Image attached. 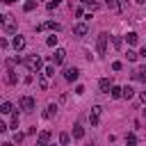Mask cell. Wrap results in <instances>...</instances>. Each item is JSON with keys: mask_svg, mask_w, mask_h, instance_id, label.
Returning a JSON list of instances; mask_svg holds the SVG:
<instances>
[{"mask_svg": "<svg viewBox=\"0 0 146 146\" xmlns=\"http://www.w3.org/2000/svg\"><path fill=\"white\" fill-rule=\"evenodd\" d=\"M139 55H141V57H144V59H146V48H144V50H141V52H139Z\"/></svg>", "mask_w": 146, "mask_h": 146, "instance_id": "8d00e7d4", "label": "cell"}, {"mask_svg": "<svg viewBox=\"0 0 146 146\" xmlns=\"http://www.w3.org/2000/svg\"><path fill=\"white\" fill-rule=\"evenodd\" d=\"M112 46H114L116 50H121V46H123V39H121V36H112Z\"/></svg>", "mask_w": 146, "mask_h": 146, "instance_id": "7402d4cb", "label": "cell"}, {"mask_svg": "<svg viewBox=\"0 0 146 146\" xmlns=\"http://www.w3.org/2000/svg\"><path fill=\"white\" fill-rule=\"evenodd\" d=\"M46 43H48V46H55V43H57V36H55V34H50V36L46 39Z\"/></svg>", "mask_w": 146, "mask_h": 146, "instance_id": "f1b7e54d", "label": "cell"}, {"mask_svg": "<svg viewBox=\"0 0 146 146\" xmlns=\"http://www.w3.org/2000/svg\"><path fill=\"white\" fill-rule=\"evenodd\" d=\"M125 144H128V146H135V144H137V135H135V132L125 135Z\"/></svg>", "mask_w": 146, "mask_h": 146, "instance_id": "44dd1931", "label": "cell"}, {"mask_svg": "<svg viewBox=\"0 0 146 146\" xmlns=\"http://www.w3.org/2000/svg\"><path fill=\"white\" fill-rule=\"evenodd\" d=\"M75 94H78V96H82V94H84V87H82V84H78V87H75Z\"/></svg>", "mask_w": 146, "mask_h": 146, "instance_id": "d590c367", "label": "cell"}, {"mask_svg": "<svg viewBox=\"0 0 146 146\" xmlns=\"http://www.w3.org/2000/svg\"><path fill=\"white\" fill-rule=\"evenodd\" d=\"M59 2H62V0H50L46 7H48V9H55V7H59Z\"/></svg>", "mask_w": 146, "mask_h": 146, "instance_id": "4dcf8cb0", "label": "cell"}, {"mask_svg": "<svg viewBox=\"0 0 146 146\" xmlns=\"http://www.w3.org/2000/svg\"><path fill=\"white\" fill-rule=\"evenodd\" d=\"M11 43H14V48H16V50H23V48H25V39H23L21 34H18V36H14V41H11Z\"/></svg>", "mask_w": 146, "mask_h": 146, "instance_id": "5bb4252c", "label": "cell"}, {"mask_svg": "<svg viewBox=\"0 0 146 146\" xmlns=\"http://www.w3.org/2000/svg\"><path fill=\"white\" fill-rule=\"evenodd\" d=\"M2 146H11V144H9V141H5V144H2Z\"/></svg>", "mask_w": 146, "mask_h": 146, "instance_id": "60d3db41", "label": "cell"}, {"mask_svg": "<svg viewBox=\"0 0 146 146\" xmlns=\"http://www.w3.org/2000/svg\"><path fill=\"white\" fill-rule=\"evenodd\" d=\"M21 64H25L32 73H39V71H41V66H43V62H41V57H39V55H27V57H21Z\"/></svg>", "mask_w": 146, "mask_h": 146, "instance_id": "6da1fadb", "label": "cell"}, {"mask_svg": "<svg viewBox=\"0 0 146 146\" xmlns=\"http://www.w3.org/2000/svg\"><path fill=\"white\" fill-rule=\"evenodd\" d=\"M87 32H89L87 23H78V25H73V34H75V36H87Z\"/></svg>", "mask_w": 146, "mask_h": 146, "instance_id": "30bf717a", "label": "cell"}, {"mask_svg": "<svg viewBox=\"0 0 146 146\" xmlns=\"http://www.w3.org/2000/svg\"><path fill=\"white\" fill-rule=\"evenodd\" d=\"M34 146H50V132H48V130H41Z\"/></svg>", "mask_w": 146, "mask_h": 146, "instance_id": "8992f818", "label": "cell"}, {"mask_svg": "<svg viewBox=\"0 0 146 146\" xmlns=\"http://www.w3.org/2000/svg\"><path fill=\"white\" fill-rule=\"evenodd\" d=\"M132 96H135V89H132V87H123V98H128V100H130Z\"/></svg>", "mask_w": 146, "mask_h": 146, "instance_id": "603a6c76", "label": "cell"}, {"mask_svg": "<svg viewBox=\"0 0 146 146\" xmlns=\"http://www.w3.org/2000/svg\"><path fill=\"white\" fill-rule=\"evenodd\" d=\"M112 68H114V71H121L123 64H121V62H112Z\"/></svg>", "mask_w": 146, "mask_h": 146, "instance_id": "e575fe53", "label": "cell"}, {"mask_svg": "<svg viewBox=\"0 0 146 146\" xmlns=\"http://www.w3.org/2000/svg\"><path fill=\"white\" fill-rule=\"evenodd\" d=\"M98 87H100V91H103V94H110L114 84H112V82H110L107 78H100V82H98Z\"/></svg>", "mask_w": 146, "mask_h": 146, "instance_id": "8fae6325", "label": "cell"}, {"mask_svg": "<svg viewBox=\"0 0 146 146\" xmlns=\"http://www.w3.org/2000/svg\"><path fill=\"white\" fill-rule=\"evenodd\" d=\"M64 78H66V80H68V82H75V80H78V78H80V71H78V68H75V66H68V68H66V71H64Z\"/></svg>", "mask_w": 146, "mask_h": 146, "instance_id": "ba28073f", "label": "cell"}, {"mask_svg": "<svg viewBox=\"0 0 146 146\" xmlns=\"http://www.w3.org/2000/svg\"><path fill=\"white\" fill-rule=\"evenodd\" d=\"M16 59H18V57H16ZM16 59H14V57H9V59H7V68H14V64H16Z\"/></svg>", "mask_w": 146, "mask_h": 146, "instance_id": "836d02e7", "label": "cell"}, {"mask_svg": "<svg viewBox=\"0 0 146 146\" xmlns=\"http://www.w3.org/2000/svg\"><path fill=\"white\" fill-rule=\"evenodd\" d=\"M2 30H5L7 34H16L18 27H16V18H14L11 14H5V16H2Z\"/></svg>", "mask_w": 146, "mask_h": 146, "instance_id": "7a4b0ae2", "label": "cell"}, {"mask_svg": "<svg viewBox=\"0 0 146 146\" xmlns=\"http://www.w3.org/2000/svg\"><path fill=\"white\" fill-rule=\"evenodd\" d=\"M132 78H135V80H141V82H146V66L137 68V71L132 73Z\"/></svg>", "mask_w": 146, "mask_h": 146, "instance_id": "4fadbf2b", "label": "cell"}, {"mask_svg": "<svg viewBox=\"0 0 146 146\" xmlns=\"http://www.w3.org/2000/svg\"><path fill=\"white\" fill-rule=\"evenodd\" d=\"M23 139H25V135H23V132H18V130H16V132H14V137H11V141H14V144H21Z\"/></svg>", "mask_w": 146, "mask_h": 146, "instance_id": "cb8c5ba5", "label": "cell"}, {"mask_svg": "<svg viewBox=\"0 0 146 146\" xmlns=\"http://www.w3.org/2000/svg\"><path fill=\"white\" fill-rule=\"evenodd\" d=\"M125 57H128V62H135V59H137L139 55H137L135 50H128V52H125Z\"/></svg>", "mask_w": 146, "mask_h": 146, "instance_id": "83f0119b", "label": "cell"}, {"mask_svg": "<svg viewBox=\"0 0 146 146\" xmlns=\"http://www.w3.org/2000/svg\"><path fill=\"white\" fill-rule=\"evenodd\" d=\"M5 2H7V5H11V2H16V0H5Z\"/></svg>", "mask_w": 146, "mask_h": 146, "instance_id": "74e56055", "label": "cell"}, {"mask_svg": "<svg viewBox=\"0 0 146 146\" xmlns=\"http://www.w3.org/2000/svg\"><path fill=\"white\" fill-rule=\"evenodd\" d=\"M100 112H103V107H100V105H96V107L91 110V114H89L91 125H98V121H100Z\"/></svg>", "mask_w": 146, "mask_h": 146, "instance_id": "9c48e42d", "label": "cell"}, {"mask_svg": "<svg viewBox=\"0 0 146 146\" xmlns=\"http://www.w3.org/2000/svg\"><path fill=\"white\" fill-rule=\"evenodd\" d=\"M68 141H71V135H68V132H62V135H59V144H62V146H66Z\"/></svg>", "mask_w": 146, "mask_h": 146, "instance_id": "d4e9b609", "label": "cell"}, {"mask_svg": "<svg viewBox=\"0 0 146 146\" xmlns=\"http://www.w3.org/2000/svg\"><path fill=\"white\" fill-rule=\"evenodd\" d=\"M7 82H9V84H16V73H14V68H7Z\"/></svg>", "mask_w": 146, "mask_h": 146, "instance_id": "ffe728a7", "label": "cell"}, {"mask_svg": "<svg viewBox=\"0 0 146 146\" xmlns=\"http://www.w3.org/2000/svg\"><path fill=\"white\" fill-rule=\"evenodd\" d=\"M80 2H84V5H87V7H91V9H96V7H98L94 0H80Z\"/></svg>", "mask_w": 146, "mask_h": 146, "instance_id": "d6a6232c", "label": "cell"}, {"mask_svg": "<svg viewBox=\"0 0 146 146\" xmlns=\"http://www.w3.org/2000/svg\"><path fill=\"white\" fill-rule=\"evenodd\" d=\"M18 105H21L23 112H32V110H34V98H32V96H21Z\"/></svg>", "mask_w": 146, "mask_h": 146, "instance_id": "277c9868", "label": "cell"}, {"mask_svg": "<svg viewBox=\"0 0 146 146\" xmlns=\"http://www.w3.org/2000/svg\"><path fill=\"white\" fill-rule=\"evenodd\" d=\"M59 23H55V21H46V23H41V25H36V32H41V30H55V32H59Z\"/></svg>", "mask_w": 146, "mask_h": 146, "instance_id": "52a82bcc", "label": "cell"}, {"mask_svg": "<svg viewBox=\"0 0 146 146\" xmlns=\"http://www.w3.org/2000/svg\"><path fill=\"white\" fill-rule=\"evenodd\" d=\"M50 146H55V144H50Z\"/></svg>", "mask_w": 146, "mask_h": 146, "instance_id": "b9f144b4", "label": "cell"}, {"mask_svg": "<svg viewBox=\"0 0 146 146\" xmlns=\"http://www.w3.org/2000/svg\"><path fill=\"white\" fill-rule=\"evenodd\" d=\"M50 62H52V64H64V62H66V50H64V48H57L55 55L50 57Z\"/></svg>", "mask_w": 146, "mask_h": 146, "instance_id": "5b68a950", "label": "cell"}, {"mask_svg": "<svg viewBox=\"0 0 146 146\" xmlns=\"http://www.w3.org/2000/svg\"><path fill=\"white\" fill-rule=\"evenodd\" d=\"M135 2H139V5H144V2H146V0H135Z\"/></svg>", "mask_w": 146, "mask_h": 146, "instance_id": "f35d334b", "label": "cell"}, {"mask_svg": "<svg viewBox=\"0 0 146 146\" xmlns=\"http://www.w3.org/2000/svg\"><path fill=\"white\" fill-rule=\"evenodd\" d=\"M141 100H146V91H144V94H141Z\"/></svg>", "mask_w": 146, "mask_h": 146, "instance_id": "ab89813d", "label": "cell"}, {"mask_svg": "<svg viewBox=\"0 0 146 146\" xmlns=\"http://www.w3.org/2000/svg\"><path fill=\"white\" fill-rule=\"evenodd\" d=\"M43 73H46V75H55V66H52V64H48V66H46V71H43Z\"/></svg>", "mask_w": 146, "mask_h": 146, "instance_id": "f546056e", "label": "cell"}, {"mask_svg": "<svg viewBox=\"0 0 146 146\" xmlns=\"http://www.w3.org/2000/svg\"><path fill=\"white\" fill-rule=\"evenodd\" d=\"M39 87H41L43 91L48 89V80H46V73H43V75H39Z\"/></svg>", "mask_w": 146, "mask_h": 146, "instance_id": "484cf974", "label": "cell"}, {"mask_svg": "<svg viewBox=\"0 0 146 146\" xmlns=\"http://www.w3.org/2000/svg\"><path fill=\"white\" fill-rule=\"evenodd\" d=\"M73 137H75V139H82V137H84V128H82L80 123L73 125Z\"/></svg>", "mask_w": 146, "mask_h": 146, "instance_id": "2e32d148", "label": "cell"}, {"mask_svg": "<svg viewBox=\"0 0 146 146\" xmlns=\"http://www.w3.org/2000/svg\"><path fill=\"white\" fill-rule=\"evenodd\" d=\"M110 96H112V98H123V89H121V87H112Z\"/></svg>", "mask_w": 146, "mask_h": 146, "instance_id": "d6986e66", "label": "cell"}, {"mask_svg": "<svg viewBox=\"0 0 146 146\" xmlns=\"http://www.w3.org/2000/svg\"><path fill=\"white\" fill-rule=\"evenodd\" d=\"M16 125H18V114L14 112V114H11V128H16Z\"/></svg>", "mask_w": 146, "mask_h": 146, "instance_id": "1f68e13d", "label": "cell"}, {"mask_svg": "<svg viewBox=\"0 0 146 146\" xmlns=\"http://www.w3.org/2000/svg\"><path fill=\"white\" fill-rule=\"evenodd\" d=\"M125 41H128L130 46H135V43L139 41V36H137V32H128V34H125Z\"/></svg>", "mask_w": 146, "mask_h": 146, "instance_id": "ac0fdd59", "label": "cell"}, {"mask_svg": "<svg viewBox=\"0 0 146 146\" xmlns=\"http://www.w3.org/2000/svg\"><path fill=\"white\" fill-rule=\"evenodd\" d=\"M105 5H107V9H110V11H121L119 0H105Z\"/></svg>", "mask_w": 146, "mask_h": 146, "instance_id": "e0dca14e", "label": "cell"}, {"mask_svg": "<svg viewBox=\"0 0 146 146\" xmlns=\"http://www.w3.org/2000/svg\"><path fill=\"white\" fill-rule=\"evenodd\" d=\"M107 39H110V36H107L105 32L98 34V39H96V52H98V55H105V52H107Z\"/></svg>", "mask_w": 146, "mask_h": 146, "instance_id": "3957f363", "label": "cell"}, {"mask_svg": "<svg viewBox=\"0 0 146 146\" xmlns=\"http://www.w3.org/2000/svg\"><path fill=\"white\" fill-rule=\"evenodd\" d=\"M55 114H57V105H55V103H50V105L46 107V112H43V119H52Z\"/></svg>", "mask_w": 146, "mask_h": 146, "instance_id": "7c38bea8", "label": "cell"}, {"mask_svg": "<svg viewBox=\"0 0 146 146\" xmlns=\"http://www.w3.org/2000/svg\"><path fill=\"white\" fill-rule=\"evenodd\" d=\"M34 7H36V2H34V0H27V2L23 5V9H25V11H32Z\"/></svg>", "mask_w": 146, "mask_h": 146, "instance_id": "4316f807", "label": "cell"}, {"mask_svg": "<svg viewBox=\"0 0 146 146\" xmlns=\"http://www.w3.org/2000/svg\"><path fill=\"white\" fill-rule=\"evenodd\" d=\"M14 112V105L9 103V100H5L2 105H0V114H11Z\"/></svg>", "mask_w": 146, "mask_h": 146, "instance_id": "9a60e30c", "label": "cell"}]
</instances>
